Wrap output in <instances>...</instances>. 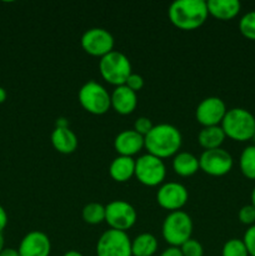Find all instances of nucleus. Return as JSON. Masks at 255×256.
Instances as JSON below:
<instances>
[{
  "label": "nucleus",
  "mask_w": 255,
  "mask_h": 256,
  "mask_svg": "<svg viewBox=\"0 0 255 256\" xmlns=\"http://www.w3.org/2000/svg\"><path fill=\"white\" fill-rule=\"evenodd\" d=\"M166 166L164 160L152 154H144L135 160V178L140 184L154 188L164 184Z\"/></svg>",
  "instance_id": "nucleus-7"
},
{
  "label": "nucleus",
  "mask_w": 255,
  "mask_h": 256,
  "mask_svg": "<svg viewBox=\"0 0 255 256\" xmlns=\"http://www.w3.org/2000/svg\"><path fill=\"white\" fill-rule=\"evenodd\" d=\"M226 139L222 126H208L202 128L198 134V142L200 146L205 150H212L222 148V142Z\"/></svg>",
  "instance_id": "nucleus-21"
},
{
  "label": "nucleus",
  "mask_w": 255,
  "mask_h": 256,
  "mask_svg": "<svg viewBox=\"0 0 255 256\" xmlns=\"http://www.w3.org/2000/svg\"><path fill=\"white\" fill-rule=\"evenodd\" d=\"M192 220L190 215L182 210L169 212L162 222V239L170 246L180 248L185 242L192 239Z\"/></svg>",
  "instance_id": "nucleus-4"
},
{
  "label": "nucleus",
  "mask_w": 255,
  "mask_h": 256,
  "mask_svg": "<svg viewBox=\"0 0 255 256\" xmlns=\"http://www.w3.org/2000/svg\"><path fill=\"white\" fill-rule=\"evenodd\" d=\"M55 128H69V122L65 118H59L55 122Z\"/></svg>",
  "instance_id": "nucleus-35"
},
{
  "label": "nucleus",
  "mask_w": 255,
  "mask_h": 256,
  "mask_svg": "<svg viewBox=\"0 0 255 256\" xmlns=\"http://www.w3.org/2000/svg\"><path fill=\"white\" fill-rule=\"evenodd\" d=\"M206 6L209 15L222 22L234 19L242 10V4L238 0H208Z\"/></svg>",
  "instance_id": "nucleus-17"
},
{
  "label": "nucleus",
  "mask_w": 255,
  "mask_h": 256,
  "mask_svg": "<svg viewBox=\"0 0 255 256\" xmlns=\"http://www.w3.org/2000/svg\"><path fill=\"white\" fill-rule=\"evenodd\" d=\"M6 98H8L6 90H5L2 86H0V104H2V102H5V100H6Z\"/></svg>",
  "instance_id": "nucleus-36"
},
{
  "label": "nucleus",
  "mask_w": 255,
  "mask_h": 256,
  "mask_svg": "<svg viewBox=\"0 0 255 256\" xmlns=\"http://www.w3.org/2000/svg\"><path fill=\"white\" fill-rule=\"evenodd\" d=\"M182 256H204V248L198 240L189 239L180 246Z\"/></svg>",
  "instance_id": "nucleus-27"
},
{
  "label": "nucleus",
  "mask_w": 255,
  "mask_h": 256,
  "mask_svg": "<svg viewBox=\"0 0 255 256\" xmlns=\"http://www.w3.org/2000/svg\"><path fill=\"white\" fill-rule=\"evenodd\" d=\"M4 245H5V242H4V236H2V232H0V252L4 250Z\"/></svg>",
  "instance_id": "nucleus-38"
},
{
  "label": "nucleus",
  "mask_w": 255,
  "mask_h": 256,
  "mask_svg": "<svg viewBox=\"0 0 255 256\" xmlns=\"http://www.w3.org/2000/svg\"><path fill=\"white\" fill-rule=\"evenodd\" d=\"M238 218L242 224L248 225V226L255 225V208L252 204L244 205L238 212Z\"/></svg>",
  "instance_id": "nucleus-28"
},
{
  "label": "nucleus",
  "mask_w": 255,
  "mask_h": 256,
  "mask_svg": "<svg viewBox=\"0 0 255 256\" xmlns=\"http://www.w3.org/2000/svg\"><path fill=\"white\" fill-rule=\"evenodd\" d=\"M189 192L180 182H168L160 185L156 192V202L160 208L172 212L182 210L186 205Z\"/></svg>",
  "instance_id": "nucleus-12"
},
{
  "label": "nucleus",
  "mask_w": 255,
  "mask_h": 256,
  "mask_svg": "<svg viewBox=\"0 0 255 256\" xmlns=\"http://www.w3.org/2000/svg\"><path fill=\"white\" fill-rule=\"evenodd\" d=\"M250 199H252V205L255 208V186H254V189H252V195H250Z\"/></svg>",
  "instance_id": "nucleus-39"
},
{
  "label": "nucleus",
  "mask_w": 255,
  "mask_h": 256,
  "mask_svg": "<svg viewBox=\"0 0 255 256\" xmlns=\"http://www.w3.org/2000/svg\"><path fill=\"white\" fill-rule=\"evenodd\" d=\"M242 242H244L245 246H246L249 256H255V225L248 228V230L244 234V238H242Z\"/></svg>",
  "instance_id": "nucleus-30"
},
{
  "label": "nucleus",
  "mask_w": 255,
  "mask_h": 256,
  "mask_svg": "<svg viewBox=\"0 0 255 256\" xmlns=\"http://www.w3.org/2000/svg\"><path fill=\"white\" fill-rule=\"evenodd\" d=\"M99 72L102 79L115 88L125 85L128 78L132 72V64L126 55L116 50L99 60Z\"/></svg>",
  "instance_id": "nucleus-5"
},
{
  "label": "nucleus",
  "mask_w": 255,
  "mask_h": 256,
  "mask_svg": "<svg viewBox=\"0 0 255 256\" xmlns=\"http://www.w3.org/2000/svg\"><path fill=\"white\" fill-rule=\"evenodd\" d=\"M0 256H20L18 249H12V248H4L2 252H0Z\"/></svg>",
  "instance_id": "nucleus-34"
},
{
  "label": "nucleus",
  "mask_w": 255,
  "mask_h": 256,
  "mask_svg": "<svg viewBox=\"0 0 255 256\" xmlns=\"http://www.w3.org/2000/svg\"><path fill=\"white\" fill-rule=\"evenodd\" d=\"M112 108L120 115H130L138 106L136 92L130 90L126 85H120L110 94Z\"/></svg>",
  "instance_id": "nucleus-16"
},
{
  "label": "nucleus",
  "mask_w": 255,
  "mask_h": 256,
  "mask_svg": "<svg viewBox=\"0 0 255 256\" xmlns=\"http://www.w3.org/2000/svg\"><path fill=\"white\" fill-rule=\"evenodd\" d=\"M239 168L246 179L255 180V146L249 145L242 152L239 158Z\"/></svg>",
  "instance_id": "nucleus-23"
},
{
  "label": "nucleus",
  "mask_w": 255,
  "mask_h": 256,
  "mask_svg": "<svg viewBox=\"0 0 255 256\" xmlns=\"http://www.w3.org/2000/svg\"><path fill=\"white\" fill-rule=\"evenodd\" d=\"M159 256H182V252H180V248L175 246H169L164 250Z\"/></svg>",
  "instance_id": "nucleus-32"
},
{
  "label": "nucleus",
  "mask_w": 255,
  "mask_h": 256,
  "mask_svg": "<svg viewBox=\"0 0 255 256\" xmlns=\"http://www.w3.org/2000/svg\"><path fill=\"white\" fill-rule=\"evenodd\" d=\"M220 126L229 139L240 142H249L255 132V116L244 108H232L226 112Z\"/></svg>",
  "instance_id": "nucleus-3"
},
{
  "label": "nucleus",
  "mask_w": 255,
  "mask_h": 256,
  "mask_svg": "<svg viewBox=\"0 0 255 256\" xmlns=\"http://www.w3.org/2000/svg\"><path fill=\"white\" fill-rule=\"evenodd\" d=\"M62 256H82V252H76V250H69V252H65V254Z\"/></svg>",
  "instance_id": "nucleus-37"
},
{
  "label": "nucleus",
  "mask_w": 255,
  "mask_h": 256,
  "mask_svg": "<svg viewBox=\"0 0 255 256\" xmlns=\"http://www.w3.org/2000/svg\"><path fill=\"white\" fill-rule=\"evenodd\" d=\"M158 248V239L150 232H142L132 242V256H154Z\"/></svg>",
  "instance_id": "nucleus-22"
},
{
  "label": "nucleus",
  "mask_w": 255,
  "mask_h": 256,
  "mask_svg": "<svg viewBox=\"0 0 255 256\" xmlns=\"http://www.w3.org/2000/svg\"><path fill=\"white\" fill-rule=\"evenodd\" d=\"M136 220V210L125 200H112L105 206V222L110 229L126 232L134 226Z\"/></svg>",
  "instance_id": "nucleus-8"
},
{
  "label": "nucleus",
  "mask_w": 255,
  "mask_h": 256,
  "mask_svg": "<svg viewBox=\"0 0 255 256\" xmlns=\"http://www.w3.org/2000/svg\"><path fill=\"white\" fill-rule=\"evenodd\" d=\"M226 112V105L220 98L209 96L199 102L195 110V118L202 128L219 126Z\"/></svg>",
  "instance_id": "nucleus-13"
},
{
  "label": "nucleus",
  "mask_w": 255,
  "mask_h": 256,
  "mask_svg": "<svg viewBox=\"0 0 255 256\" xmlns=\"http://www.w3.org/2000/svg\"><path fill=\"white\" fill-rule=\"evenodd\" d=\"M96 256H132L129 235L114 229L102 232L96 242Z\"/></svg>",
  "instance_id": "nucleus-9"
},
{
  "label": "nucleus",
  "mask_w": 255,
  "mask_h": 256,
  "mask_svg": "<svg viewBox=\"0 0 255 256\" xmlns=\"http://www.w3.org/2000/svg\"><path fill=\"white\" fill-rule=\"evenodd\" d=\"M8 225V214L5 212L4 208L0 205V232H2V230L6 228Z\"/></svg>",
  "instance_id": "nucleus-33"
},
{
  "label": "nucleus",
  "mask_w": 255,
  "mask_h": 256,
  "mask_svg": "<svg viewBox=\"0 0 255 256\" xmlns=\"http://www.w3.org/2000/svg\"><path fill=\"white\" fill-rule=\"evenodd\" d=\"M82 216L86 224H102L105 222V206L99 202H89L82 208Z\"/></svg>",
  "instance_id": "nucleus-24"
},
{
  "label": "nucleus",
  "mask_w": 255,
  "mask_h": 256,
  "mask_svg": "<svg viewBox=\"0 0 255 256\" xmlns=\"http://www.w3.org/2000/svg\"><path fill=\"white\" fill-rule=\"evenodd\" d=\"M222 256H249L242 239H230L222 245Z\"/></svg>",
  "instance_id": "nucleus-26"
},
{
  "label": "nucleus",
  "mask_w": 255,
  "mask_h": 256,
  "mask_svg": "<svg viewBox=\"0 0 255 256\" xmlns=\"http://www.w3.org/2000/svg\"><path fill=\"white\" fill-rule=\"evenodd\" d=\"M144 148V136L134 129L122 130L115 136L114 149L122 156H130L139 154Z\"/></svg>",
  "instance_id": "nucleus-15"
},
{
  "label": "nucleus",
  "mask_w": 255,
  "mask_h": 256,
  "mask_svg": "<svg viewBox=\"0 0 255 256\" xmlns=\"http://www.w3.org/2000/svg\"><path fill=\"white\" fill-rule=\"evenodd\" d=\"M239 30L242 36L255 42V10L242 15L239 20Z\"/></svg>",
  "instance_id": "nucleus-25"
},
{
  "label": "nucleus",
  "mask_w": 255,
  "mask_h": 256,
  "mask_svg": "<svg viewBox=\"0 0 255 256\" xmlns=\"http://www.w3.org/2000/svg\"><path fill=\"white\" fill-rule=\"evenodd\" d=\"M125 85H126L130 90H132L134 92H140L142 88H144V79H142V75L132 72V74H130V76L128 78Z\"/></svg>",
  "instance_id": "nucleus-31"
},
{
  "label": "nucleus",
  "mask_w": 255,
  "mask_h": 256,
  "mask_svg": "<svg viewBox=\"0 0 255 256\" xmlns=\"http://www.w3.org/2000/svg\"><path fill=\"white\" fill-rule=\"evenodd\" d=\"M52 144L60 154H72L78 149V136L69 128H55L52 132Z\"/></svg>",
  "instance_id": "nucleus-18"
},
{
  "label": "nucleus",
  "mask_w": 255,
  "mask_h": 256,
  "mask_svg": "<svg viewBox=\"0 0 255 256\" xmlns=\"http://www.w3.org/2000/svg\"><path fill=\"white\" fill-rule=\"evenodd\" d=\"M109 175L116 182H129L135 176V160L130 156L119 155L110 162Z\"/></svg>",
  "instance_id": "nucleus-19"
},
{
  "label": "nucleus",
  "mask_w": 255,
  "mask_h": 256,
  "mask_svg": "<svg viewBox=\"0 0 255 256\" xmlns=\"http://www.w3.org/2000/svg\"><path fill=\"white\" fill-rule=\"evenodd\" d=\"M182 144L180 130L172 124L154 125L149 134L144 138V148L148 154L164 160L175 156Z\"/></svg>",
  "instance_id": "nucleus-1"
},
{
  "label": "nucleus",
  "mask_w": 255,
  "mask_h": 256,
  "mask_svg": "<svg viewBox=\"0 0 255 256\" xmlns=\"http://www.w3.org/2000/svg\"><path fill=\"white\" fill-rule=\"evenodd\" d=\"M252 142H254V144H252V145H254V146H255V132H254V136H252Z\"/></svg>",
  "instance_id": "nucleus-40"
},
{
  "label": "nucleus",
  "mask_w": 255,
  "mask_h": 256,
  "mask_svg": "<svg viewBox=\"0 0 255 256\" xmlns=\"http://www.w3.org/2000/svg\"><path fill=\"white\" fill-rule=\"evenodd\" d=\"M172 170L182 178H189L196 174L199 166V158L188 152H180L172 158Z\"/></svg>",
  "instance_id": "nucleus-20"
},
{
  "label": "nucleus",
  "mask_w": 255,
  "mask_h": 256,
  "mask_svg": "<svg viewBox=\"0 0 255 256\" xmlns=\"http://www.w3.org/2000/svg\"><path fill=\"white\" fill-rule=\"evenodd\" d=\"M18 252L20 256H50L52 242L45 232L34 230L22 238Z\"/></svg>",
  "instance_id": "nucleus-14"
},
{
  "label": "nucleus",
  "mask_w": 255,
  "mask_h": 256,
  "mask_svg": "<svg viewBox=\"0 0 255 256\" xmlns=\"http://www.w3.org/2000/svg\"><path fill=\"white\" fill-rule=\"evenodd\" d=\"M234 165V160L230 152L219 149L204 150L199 158L200 170L210 176H224L229 174Z\"/></svg>",
  "instance_id": "nucleus-11"
},
{
  "label": "nucleus",
  "mask_w": 255,
  "mask_h": 256,
  "mask_svg": "<svg viewBox=\"0 0 255 256\" xmlns=\"http://www.w3.org/2000/svg\"><path fill=\"white\" fill-rule=\"evenodd\" d=\"M82 50L92 56L102 59L109 52H114V38L112 32L102 28L88 29L80 39Z\"/></svg>",
  "instance_id": "nucleus-10"
},
{
  "label": "nucleus",
  "mask_w": 255,
  "mask_h": 256,
  "mask_svg": "<svg viewBox=\"0 0 255 256\" xmlns=\"http://www.w3.org/2000/svg\"><path fill=\"white\" fill-rule=\"evenodd\" d=\"M78 99L82 109L92 115H104L112 108L110 94L95 80H90L80 88Z\"/></svg>",
  "instance_id": "nucleus-6"
},
{
  "label": "nucleus",
  "mask_w": 255,
  "mask_h": 256,
  "mask_svg": "<svg viewBox=\"0 0 255 256\" xmlns=\"http://www.w3.org/2000/svg\"><path fill=\"white\" fill-rule=\"evenodd\" d=\"M154 128V125H152V120L149 119V118L146 116H140L136 120H135L134 122V130L136 132H139L140 135H142V136H146L150 132V130Z\"/></svg>",
  "instance_id": "nucleus-29"
},
{
  "label": "nucleus",
  "mask_w": 255,
  "mask_h": 256,
  "mask_svg": "<svg viewBox=\"0 0 255 256\" xmlns=\"http://www.w3.org/2000/svg\"><path fill=\"white\" fill-rule=\"evenodd\" d=\"M168 16L175 28L190 32L206 22L209 12L205 0H176L170 5Z\"/></svg>",
  "instance_id": "nucleus-2"
}]
</instances>
